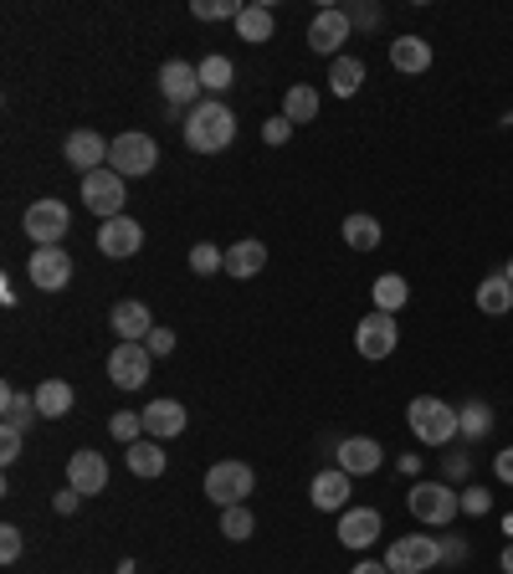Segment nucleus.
<instances>
[{
	"instance_id": "nucleus-1",
	"label": "nucleus",
	"mask_w": 513,
	"mask_h": 574,
	"mask_svg": "<svg viewBox=\"0 0 513 574\" xmlns=\"http://www.w3.org/2000/svg\"><path fill=\"white\" fill-rule=\"evenodd\" d=\"M231 139H237V113H231L222 98H201L190 108L186 144L195 154H222V150H231Z\"/></svg>"
},
{
	"instance_id": "nucleus-2",
	"label": "nucleus",
	"mask_w": 513,
	"mask_h": 574,
	"mask_svg": "<svg viewBox=\"0 0 513 574\" xmlns=\"http://www.w3.org/2000/svg\"><path fill=\"white\" fill-rule=\"evenodd\" d=\"M406 426L421 446H452V441L462 437L457 406H446V400H437V395H416V400L406 406Z\"/></svg>"
},
{
	"instance_id": "nucleus-3",
	"label": "nucleus",
	"mask_w": 513,
	"mask_h": 574,
	"mask_svg": "<svg viewBox=\"0 0 513 574\" xmlns=\"http://www.w3.org/2000/svg\"><path fill=\"white\" fill-rule=\"evenodd\" d=\"M406 507H410L416 524L446 528L462 513V492L452 488V482H416V488L406 492Z\"/></svg>"
},
{
	"instance_id": "nucleus-4",
	"label": "nucleus",
	"mask_w": 513,
	"mask_h": 574,
	"mask_svg": "<svg viewBox=\"0 0 513 574\" xmlns=\"http://www.w3.org/2000/svg\"><path fill=\"white\" fill-rule=\"evenodd\" d=\"M442 564V543L431 534H401V539L385 549V570L391 574H427Z\"/></svg>"
},
{
	"instance_id": "nucleus-5",
	"label": "nucleus",
	"mask_w": 513,
	"mask_h": 574,
	"mask_svg": "<svg viewBox=\"0 0 513 574\" xmlns=\"http://www.w3.org/2000/svg\"><path fill=\"white\" fill-rule=\"evenodd\" d=\"M256 488V473L247 467V462H216L211 473H205V498L216 507H237L247 503Z\"/></svg>"
},
{
	"instance_id": "nucleus-6",
	"label": "nucleus",
	"mask_w": 513,
	"mask_h": 574,
	"mask_svg": "<svg viewBox=\"0 0 513 574\" xmlns=\"http://www.w3.org/2000/svg\"><path fill=\"white\" fill-rule=\"evenodd\" d=\"M21 226H26V237H32V247H62L72 231V211L62 201H36L26 205V216H21Z\"/></svg>"
},
{
	"instance_id": "nucleus-7",
	"label": "nucleus",
	"mask_w": 513,
	"mask_h": 574,
	"mask_svg": "<svg viewBox=\"0 0 513 574\" xmlns=\"http://www.w3.org/2000/svg\"><path fill=\"white\" fill-rule=\"evenodd\" d=\"M83 205L93 211V216L114 220L123 216V205H129V190H123V175L119 169H93V175H83Z\"/></svg>"
},
{
	"instance_id": "nucleus-8",
	"label": "nucleus",
	"mask_w": 513,
	"mask_h": 574,
	"mask_svg": "<svg viewBox=\"0 0 513 574\" xmlns=\"http://www.w3.org/2000/svg\"><path fill=\"white\" fill-rule=\"evenodd\" d=\"M154 165H159V144L150 134H119L114 150H108V169H119L123 180L129 175H154Z\"/></svg>"
},
{
	"instance_id": "nucleus-9",
	"label": "nucleus",
	"mask_w": 513,
	"mask_h": 574,
	"mask_svg": "<svg viewBox=\"0 0 513 574\" xmlns=\"http://www.w3.org/2000/svg\"><path fill=\"white\" fill-rule=\"evenodd\" d=\"M395 344H401V323H395V313H370V319H359V328H355L359 359H391Z\"/></svg>"
},
{
	"instance_id": "nucleus-10",
	"label": "nucleus",
	"mask_w": 513,
	"mask_h": 574,
	"mask_svg": "<svg viewBox=\"0 0 513 574\" xmlns=\"http://www.w3.org/2000/svg\"><path fill=\"white\" fill-rule=\"evenodd\" d=\"M349 32H355L349 11H339V5H324L319 16L308 21V47L319 51V57H339V47L349 41Z\"/></svg>"
},
{
	"instance_id": "nucleus-11",
	"label": "nucleus",
	"mask_w": 513,
	"mask_h": 574,
	"mask_svg": "<svg viewBox=\"0 0 513 574\" xmlns=\"http://www.w3.org/2000/svg\"><path fill=\"white\" fill-rule=\"evenodd\" d=\"M154 370V355L144 349V344H114V355H108V380L119 390H139L144 380H150Z\"/></svg>"
},
{
	"instance_id": "nucleus-12",
	"label": "nucleus",
	"mask_w": 513,
	"mask_h": 574,
	"mask_svg": "<svg viewBox=\"0 0 513 574\" xmlns=\"http://www.w3.org/2000/svg\"><path fill=\"white\" fill-rule=\"evenodd\" d=\"M26 272H32V287H41V292H62V287L72 283V256L62 252V247H36Z\"/></svg>"
},
{
	"instance_id": "nucleus-13",
	"label": "nucleus",
	"mask_w": 513,
	"mask_h": 574,
	"mask_svg": "<svg viewBox=\"0 0 513 574\" xmlns=\"http://www.w3.org/2000/svg\"><path fill=\"white\" fill-rule=\"evenodd\" d=\"M139 247H144V226H139L134 216H114L98 226V252L114 256V262H123V256H134Z\"/></svg>"
},
{
	"instance_id": "nucleus-14",
	"label": "nucleus",
	"mask_w": 513,
	"mask_h": 574,
	"mask_svg": "<svg viewBox=\"0 0 513 574\" xmlns=\"http://www.w3.org/2000/svg\"><path fill=\"white\" fill-rule=\"evenodd\" d=\"M334 456H339V473L370 477V473H380V462H385V446H380L375 437H344Z\"/></svg>"
},
{
	"instance_id": "nucleus-15",
	"label": "nucleus",
	"mask_w": 513,
	"mask_h": 574,
	"mask_svg": "<svg viewBox=\"0 0 513 574\" xmlns=\"http://www.w3.org/2000/svg\"><path fill=\"white\" fill-rule=\"evenodd\" d=\"M68 488H77L83 498H93V492H108V462H103V452H72L68 456Z\"/></svg>"
},
{
	"instance_id": "nucleus-16",
	"label": "nucleus",
	"mask_w": 513,
	"mask_h": 574,
	"mask_svg": "<svg viewBox=\"0 0 513 574\" xmlns=\"http://www.w3.org/2000/svg\"><path fill=\"white\" fill-rule=\"evenodd\" d=\"M380 528H385L380 507H344V518H339V543H344V549H370V543L380 539Z\"/></svg>"
},
{
	"instance_id": "nucleus-17",
	"label": "nucleus",
	"mask_w": 513,
	"mask_h": 574,
	"mask_svg": "<svg viewBox=\"0 0 513 574\" xmlns=\"http://www.w3.org/2000/svg\"><path fill=\"white\" fill-rule=\"evenodd\" d=\"M159 93H165V103L170 108H180V103H195V93H201V68H190V62H165L159 68Z\"/></svg>"
},
{
	"instance_id": "nucleus-18",
	"label": "nucleus",
	"mask_w": 513,
	"mask_h": 574,
	"mask_svg": "<svg viewBox=\"0 0 513 574\" xmlns=\"http://www.w3.org/2000/svg\"><path fill=\"white\" fill-rule=\"evenodd\" d=\"M108 328L119 334V344H144V338L154 334V319L144 303L123 298V303H114V313H108Z\"/></svg>"
},
{
	"instance_id": "nucleus-19",
	"label": "nucleus",
	"mask_w": 513,
	"mask_h": 574,
	"mask_svg": "<svg viewBox=\"0 0 513 574\" xmlns=\"http://www.w3.org/2000/svg\"><path fill=\"white\" fill-rule=\"evenodd\" d=\"M108 150H114V144H108L103 134H93V129H77V134H72L68 144H62L68 165H72V169H83V175H93V169L108 165Z\"/></svg>"
},
{
	"instance_id": "nucleus-20",
	"label": "nucleus",
	"mask_w": 513,
	"mask_h": 574,
	"mask_svg": "<svg viewBox=\"0 0 513 574\" xmlns=\"http://www.w3.org/2000/svg\"><path fill=\"white\" fill-rule=\"evenodd\" d=\"M349 482H355V477L339 473V467H334V473H319L308 482V498H313L319 513H344V507H349Z\"/></svg>"
},
{
	"instance_id": "nucleus-21",
	"label": "nucleus",
	"mask_w": 513,
	"mask_h": 574,
	"mask_svg": "<svg viewBox=\"0 0 513 574\" xmlns=\"http://www.w3.org/2000/svg\"><path fill=\"white\" fill-rule=\"evenodd\" d=\"M186 431V406L180 400H154V406H144V437H154V441H170V437H180Z\"/></svg>"
},
{
	"instance_id": "nucleus-22",
	"label": "nucleus",
	"mask_w": 513,
	"mask_h": 574,
	"mask_svg": "<svg viewBox=\"0 0 513 574\" xmlns=\"http://www.w3.org/2000/svg\"><path fill=\"white\" fill-rule=\"evenodd\" d=\"M36 416H41V410H36V395H26V390H16V385L0 390V421H5V431H26Z\"/></svg>"
},
{
	"instance_id": "nucleus-23",
	"label": "nucleus",
	"mask_w": 513,
	"mask_h": 574,
	"mask_svg": "<svg viewBox=\"0 0 513 574\" xmlns=\"http://www.w3.org/2000/svg\"><path fill=\"white\" fill-rule=\"evenodd\" d=\"M391 68L395 72H427L431 68V41L427 36H395L391 41Z\"/></svg>"
},
{
	"instance_id": "nucleus-24",
	"label": "nucleus",
	"mask_w": 513,
	"mask_h": 574,
	"mask_svg": "<svg viewBox=\"0 0 513 574\" xmlns=\"http://www.w3.org/2000/svg\"><path fill=\"white\" fill-rule=\"evenodd\" d=\"M262 267H267V247H262L256 237L226 247V272H231V277H256Z\"/></svg>"
},
{
	"instance_id": "nucleus-25",
	"label": "nucleus",
	"mask_w": 513,
	"mask_h": 574,
	"mask_svg": "<svg viewBox=\"0 0 513 574\" xmlns=\"http://www.w3.org/2000/svg\"><path fill=\"white\" fill-rule=\"evenodd\" d=\"M473 298H478V308H482V313H493V319L513 313V283L503 277V272H493V277H482Z\"/></svg>"
},
{
	"instance_id": "nucleus-26",
	"label": "nucleus",
	"mask_w": 513,
	"mask_h": 574,
	"mask_svg": "<svg viewBox=\"0 0 513 574\" xmlns=\"http://www.w3.org/2000/svg\"><path fill=\"white\" fill-rule=\"evenodd\" d=\"M36 410H41L47 421H62V416L72 410V385L68 380H41V385H36Z\"/></svg>"
},
{
	"instance_id": "nucleus-27",
	"label": "nucleus",
	"mask_w": 513,
	"mask_h": 574,
	"mask_svg": "<svg viewBox=\"0 0 513 574\" xmlns=\"http://www.w3.org/2000/svg\"><path fill=\"white\" fill-rule=\"evenodd\" d=\"M375 313H401L406 308V298H410V283L401 277V272H385V277H375Z\"/></svg>"
},
{
	"instance_id": "nucleus-28",
	"label": "nucleus",
	"mask_w": 513,
	"mask_h": 574,
	"mask_svg": "<svg viewBox=\"0 0 513 574\" xmlns=\"http://www.w3.org/2000/svg\"><path fill=\"white\" fill-rule=\"evenodd\" d=\"M237 36H241V41H252V47L273 41V11H267V5H241Z\"/></svg>"
},
{
	"instance_id": "nucleus-29",
	"label": "nucleus",
	"mask_w": 513,
	"mask_h": 574,
	"mask_svg": "<svg viewBox=\"0 0 513 574\" xmlns=\"http://www.w3.org/2000/svg\"><path fill=\"white\" fill-rule=\"evenodd\" d=\"M165 462H170V456L159 452V441H154V437H144V441L129 446V473H134V477H159V473H165Z\"/></svg>"
},
{
	"instance_id": "nucleus-30",
	"label": "nucleus",
	"mask_w": 513,
	"mask_h": 574,
	"mask_svg": "<svg viewBox=\"0 0 513 574\" xmlns=\"http://www.w3.org/2000/svg\"><path fill=\"white\" fill-rule=\"evenodd\" d=\"M283 119L288 123H313L319 119V93H313V87H288V93H283Z\"/></svg>"
},
{
	"instance_id": "nucleus-31",
	"label": "nucleus",
	"mask_w": 513,
	"mask_h": 574,
	"mask_svg": "<svg viewBox=\"0 0 513 574\" xmlns=\"http://www.w3.org/2000/svg\"><path fill=\"white\" fill-rule=\"evenodd\" d=\"M359 83H365V62H359V57H334V68H329V87H334L339 98H355Z\"/></svg>"
},
{
	"instance_id": "nucleus-32",
	"label": "nucleus",
	"mask_w": 513,
	"mask_h": 574,
	"mask_svg": "<svg viewBox=\"0 0 513 574\" xmlns=\"http://www.w3.org/2000/svg\"><path fill=\"white\" fill-rule=\"evenodd\" d=\"M380 237H385V231H380L375 216H344V241H349L355 252H375Z\"/></svg>"
},
{
	"instance_id": "nucleus-33",
	"label": "nucleus",
	"mask_w": 513,
	"mask_h": 574,
	"mask_svg": "<svg viewBox=\"0 0 513 574\" xmlns=\"http://www.w3.org/2000/svg\"><path fill=\"white\" fill-rule=\"evenodd\" d=\"M237 83V68H231V57H222V51H211L201 62V87L205 93H222V87Z\"/></svg>"
},
{
	"instance_id": "nucleus-34",
	"label": "nucleus",
	"mask_w": 513,
	"mask_h": 574,
	"mask_svg": "<svg viewBox=\"0 0 513 574\" xmlns=\"http://www.w3.org/2000/svg\"><path fill=\"white\" fill-rule=\"evenodd\" d=\"M457 426H462V437L467 441H482L488 431H493V410L482 406V400H467V406L457 410Z\"/></svg>"
},
{
	"instance_id": "nucleus-35",
	"label": "nucleus",
	"mask_w": 513,
	"mask_h": 574,
	"mask_svg": "<svg viewBox=\"0 0 513 574\" xmlns=\"http://www.w3.org/2000/svg\"><path fill=\"white\" fill-rule=\"evenodd\" d=\"M190 272H195V277H216V272H226V252L211 247V241H195V247H190Z\"/></svg>"
},
{
	"instance_id": "nucleus-36",
	"label": "nucleus",
	"mask_w": 513,
	"mask_h": 574,
	"mask_svg": "<svg viewBox=\"0 0 513 574\" xmlns=\"http://www.w3.org/2000/svg\"><path fill=\"white\" fill-rule=\"evenodd\" d=\"M222 534L226 539H252L256 534V518H252V507L247 503H237V507H222Z\"/></svg>"
},
{
	"instance_id": "nucleus-37",
	"label": "nucleus",
	"mask_w": 513,
	"mask_h": 574,
	"mask_svg": "<svg viewBox=\"0 0 513 574\" xmlns=\"http://www.w3.org/2000/svg\"><path fill=\"white\" fill-rule=\"evenodd\" d=\"M108 431H114V441H123V446H134V441H144V410H114V421H108Z\"/></svg>"
},
{
	"instance_id": "nucleus-38",
	"label": "nucleus",
	"mask_w": 513,
	"mask_h": 574,
	"mask_svg": "<svg viewBox=\"0 0 513 574\" xmlns=\"http://www.w3.org/2000/svg\"><path fill=\"white\" fill-rule=\"evenodd\" d=\"M190 16H195V21H237L241 5H237V0H195V5H190Z\"/></svg>"
},
{
	"instance_id": "nucleus-39",
	"label": "nucleus",
	"mask_w": 513,
	"mask_h": 574,
	"mask_svg": "<svg viewBox=\"0 0 513 574\" xmlns=\"http://www.w3.org/2000/svg\"><path fill=\"white\" fill-rule=\"evenodd\" d=\"M144 349H150L154 359H165V355H175V334H170V328H159V323H154V334L144 338Z\"/></svg>"
},
{
	"instance_id": "nucleus-40",
	"label": "nucleus",
	"mask_w": 513,
	"mask_h": 574,
	"mask_svg": "<svg viewBox=\"0 0 513 574\" xmlns=\"http://www.w3.org/2000/svg\"><path fill=\"white\" fill-rule=\"evenodd\" d=\"M21 559V528H0V564H16Z\"/></svg>"
},
{
	"instance_id": "nucleus-41",
	"label": "nucleus",
	"mask_w": 513,
	"mask_h": 574,
	"mask_svg": "<svg viewBox=\"0 0 513 574\" xmlns=\"http://www.w3.org/2000/svg\"><path fill=\"white\" fill-rule=\"evenodd\" d=\"M488 507H493V498H488L482 488H462V513H473V518H482Z\"/></svg>"
},
{
	"instance_id": "nucleus-42",
	"label": "nucleus",
	"mask_w": 513,
	"mask_h": 574,
	"mask_svg": "<svg viewBox=\"0 0 513 574\" xmlns=\"http://www.w3.org/2000/svg\"><path fill=\"white\" fill-rule=\"evenodd\" d=\"M262 139H267V144H288V139H293V123L283 119V113H277V119L262 123Z\"/></svg>"
},
{
	"instance_id": "nucleus-43",
	"label": "nucleus",
	"mask_w": 513,
	"mask_h": 574,
	"mask_svg": "<svg viewBox=\"0 0 513 574\" xmlns=\"http://www.w3.org/2000/svg\"><path fill=\"white\" fill-rule=\"evenodd\" d=\"M21 437H26V431H0V462H5V467L21 456Z\"/></svg>"
},
{
	"instance_id": "nucleus-44",
	"label": "nucleus",
	"mask_w": 513,
	"mask_h": 574,
	"mask_svg": "<svg viewBox=\"0 0 513 574\" xmlns=\"http://www.w3.org/2000/svg\"><path fill=\"white\" fill-rule=\"evenodd\" d=\"M493 477L503 482V488H513V446H503V452L493 456Z\"/></svg>"
},
{
	"instance_id": "nucleus-45",
	"label": "nucleus",
	"mask_w": 513,
	"mask_h": 574,
	"mask_svg": "<svg viewBox=\"0 0 513 574\" xmlns=\"http://www.w3.org/2000/svg\"><path fill=\"white\" fill-rule=\"evenodd\" d=\"M462 559H467V543H462L457 534H452V539H442V564H462Z\"/></svg>"
},
{
	"instance_id": "nucleus-46",
	"label": "nucleus",
	"mask_w": 513,
	"mask_h": 574,
	"mask_svg": "<svg viewBox=\"0 0 513 574\" xmlns=\"http://www.w3.org/2000/svg\"><path fill=\"white\" fill-rule=\"evenodd\" d=\"M349 21H359V26H375L380 11H375V5H349Z\"/></svg>"
},
{
	"instance_id": "nucleus-47",
	"label": "nucleus",
	"mask_w": 513,
	"mask_h": 574,
	"mask_svg": "<svg viewBox=\"0 0 513 574\" xmlns=\"http://www.w3.org/2000/svg\"><path fill=\"white\" fill-rule=\"evenodd\" d=\"M77 503H83V492H77V488L57 492V513H77Z\"/></svg>"
},
{
	"instance_id": "nucleus-48",
	"label": "nucleus",
	"mask_w": 513,
	"mask_h": 574,
	"mask_svg": "<svg viewBox=\"0 0 513 574\" xmlns=\"http://www.w3.org/2000/svg\"><path fill=\"white\" fill-rule=\"evenodd\" d=\"M349 574H391V570H385V559H380V564H375V559H359Z\"/></svg>"
},
{
	"instance_id": "nucleus-49",
	"label": "nucleus",
	"mask_w": 513,
	"mask_h": 574,
	"mask_svg": "<svg viewBox=\"0 0 513 574\" xmlns=\"http://www.w3.org/2000/svg\"><path fill=\"white\" fill-rule=\"evenodd\" d=\"M498 564H503V574H513V539L503 543V554H498Z\"/></svg>"
},
{
	"instance_id": "nucleus-50",
	"label": "nucleus",
	"mask_w": 513,
	"mask_h": 574,
	"mask_svg": "<svg viewBox=\"0 0 513 574\" xmlns=\"http://www.w3.org/2000/svg\"><path fill=\"white\" fill-rule=\"evenodd\" d=\"M503 277H509V283H513V256H509V267H503Z\"/></svg>"
}]
</instances>
